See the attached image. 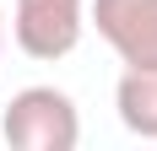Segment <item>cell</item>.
<instances>
[{
    "label": "cell",
    "mask_w": 157,
    "mask_h": 151,
    "mask_svg": "<svg viewBox=\"0 0 157 151\" xmlns=\"http://www.w3.org/2000/svg\"><path fill=\"white\" fill-rule=\"evenodd\" d=\"M0 135H6L11 151H76L81 113L60 87H22L6 103Z\"/></svg>",
    "instance_id": "obj_1"
},
{
    "label": "cell",
    "mask_w": 157,
    "mask_h": 151,
    "mask_svg": "<svg viewBox=\"0 0 157 151\" xmlns=\"http://www.w3.org/2000/svg\"><path fill=\"white\" fill-rule=\"evenodd\" d=\"M81 11H87V0H16L11 38L27 60H65L87 27Z\"/></svg>",
    "instance_id": "obj_2"
},
{
    "label": "cell",
    "mask_w": 157,
    "mask_h": 151,
    "mask_svg": "<svg viewBox=\"0 0 157 151\" xmlns=\"http://www.w3.org/2000/svg\"><path fill=\"white\" fill-rule=\"evenodd\" d=\"M92 27L130 70H157V0H92Z\"/></svg>",
    "instance_id": "obj_3"
},
{
    "label": "cell",
    "mask_w": 157,
    "mask_h": 151,
    "mask_svg": "<svg viewBox=\"0 0 157 151\" xmlns=\"http://www.w3.org/2000/svg\"><path fill=\"white\" fill-rule=\"evenodd\" d=\"M114 108H119V124L141 140H157V70H130L119 76L114 87Z\"/></svg>",
    "instance_id": "obj_4"
},
{
    "label": "cell",
    "mask_w": 157,
    "mask_h": 151,
    "mask_svg": "<svg viewBox=\"0 0 157 151\" xmlns=\"http://www.w3.org/2000/svg\"><path fill=\"white\" fill-rule=\"evenodd\" d=\"M0 60H6V11H0Z\"/></svg>",
    "instance_id": "obj_5"
}]
</instances>
